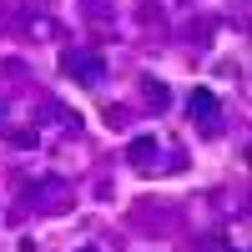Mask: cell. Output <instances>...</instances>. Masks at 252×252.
Wrapping results in <instances>:
<instances>
[{"label": "cell", "mask_w": 252, "mask_h": 252, "mask_svg": "<svg viewBox=\"0 0 252 252\" xmlns=\"http://www.w3.org/2000/svg\"><path fill=\"white\" fill-rule=\"evenodd\" d=\"M187 106H192V116H197L202 126H217V121H222V101L207 91V86H197L192 96H187Z\"/></svg>", "instance_id": "6da1fadb"}, {"label": "cell", "mask_w": 252, "mask_h": 252, "mask_svg": "<svg viewBox=\"0 0 252 252\" xmlns=\"http://www.w3.org/2000/svg\"><path fill=\"white\" fill-rule=\"evenodd\" d=\"M66 71H76V76H101V61H66Z\"/></svg>", "instance_id": "7a4b0ae2"}, {"label": "cell", "mask_w": 252, "mask_h": 252, "mask_svg": "<svg viewBox=\"0 0 252 252\" xmlns=\"http://www.w3.org/2000/svg\"><path fill=\"white\" fill-rule=\"evenodd\" d=\"M152 152H157L152 141H136V146H131V161H146V157H152Z\"/></svg>", "instance_id": "3957f363"}]
</instances>
